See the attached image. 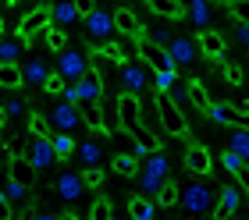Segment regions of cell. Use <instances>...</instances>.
Listing matches in <instances>:
<instances>
[{"instance_id":"cell-1","label":"cell","mask_w":249,"mask_h":220,"mask_svg":"<svg viewBox=\"0 0 249 220\" xmlns=\"http://www.w3.org/2000/svg\"><path fill=\"white\" fill-rule=\"evenodd\" d=\"M167 170H171L167 156L160 153V149H153V153L139 164V188H142L146 195H157V188H160L164 178H167Z\"/></svg>"},{"instance_id":"cell-2","label":"cell","mask_w":249,"mask_h":220,"mask_svg":"<svg viewBox=\"0 0 249 220\" xmlns=\"http://www.w3.org/2000/svg\"><path fill=\"white\" fill-rule=\"evenodd\" d=\"M47 121H50V128H53V132H68V135H75V132H82V128H86L82 114H78V103H71V100L53 103L50 114H47Z\"/></svg>"},{"instance_id":"cell-3","label":"cell","mask_w":249,"mask_h":220,"mask_svg":"<svg viewBox=\"0 0 249 220\" xmlns=\"http://www.w3.org/2000/svg\"><path fill=\"white\" fill-rule=\"evenodd\" d=\"M182 210L185 213H210L213 210V192H210V185L207 181H192L182 188Z\"/></svg>"},{"instance_id":"cell-4","label":"cell","mask_w":249,"mask_h":220,"mask_svg":"<svg viewBox=\"0 0 249 220\" xmlns=\"http://www.w3.org/2000/svg\"><path fill=\"white\" fill-rule=\"evenodd\" d=\"M157 118H160L164 132L167 135H185V118H182V107L167 96V92H157Z\"/></svg>"},{"instance_id":"cell-5","label":"cell","mask_w":249,"mask_h":220,"mask_svg":"<svg viewBox=\"0 0 249 220\" xmlns=\"http://www.w3.org/2000/svg\"><path fill=\"white\" fill-rule=\"evenodd\" d=\"M150 89V64H135V61H121V92H146Z\"/></svg>"},{"instance_id":"cell-6","label":"cell","mask_w":249,"mask_h":220,"mask_svg":"<svg viewBox=\"0 0 249 220\" xmlns=\"http://www.w3.org/2000/svg\"><path fill=\"white\" fill-rule=\"evenodd\" d=\"M82 21H86V32H89V36H93L96 43H107V39L118 32V25H114V15H107V11H100V7L86 11V15H82Z\"/></svg>"},{"instance_id":"cell-7","label":"cell","mask_w":249,"mask_h":220,"mask_svg":"<svg viewBox=\"0 0 249 220\" xmlns=\"http://www.w3.org/2000/svg\"><path fill=\"white\" fill-rule=\"evenodd\" d=\"M57 71L68 78V82H78V78L89 71V61L78 50H68V46H64V50L57 53Z\"/></svg>"},{"instance_id":"cell-8","label":"cell","mask_w":249,"mask_h":220,"mask_svg":"<svg viewBox=\"0 0 249 220\" xmlns=\"http://www.w3.org/2000/svg\"><path fill=\"white\" fill-rule=\"evenodd\" d=\"M139 57L153 68V71H178L175 61H171V53H167L164 46H153L150 39H142V43H139Z\"/></svg>"},{"instance_id":"cell-9","label":"cell","mask_w":249,"mask_h":220,"mask_svg":"<svg viewBox=\"0 0 249 220\" xmlns=\"http://www.w3.org/2000/svg\"><path fill=\"white\" fill-rule=\"evenodd\" d=\"M29 160H32V164H36L39 170H47V167L57 164V153H53L50 135H36V138L29 142Z\"/></svg>"},{"instance_id":"cell-10","label":"cell","mask_w":249,"mask_h":220,"mask_svg":"<svg viewBox=\"0 0 249 220\" xmlns=\"http://www.w3.org/2000/svg\"><path fill=\"white\" fill-rule=\"evenodd\" d=\"M196 46H199V43H192V39H185V36H175L171 46H167V53H171L175 68H189V64H196V57H199Z\"/></svg>"},{"instance_id":"cell-11","label":"cell","mask_w":249,"mask_h":220,"mask_svg":"<svg viewBox=\"0 0 249 220\" xmlns=\"http://www.w3.org/2000/svg\"><path fill=\"white\" fill-rule=\"evenodd\" d=\"M78 114H82V121H86L89 132L107 135V124H104V103H100V100H78Z\"/></svg>"},{"instance_id":"cell-12","label":"cell","mask_w":249,"mask_h":220,"mask_svg":"<svg viewBox=\"0 0 249 220\" xmlns=\"http://www.w3.org/2000/svg\"><path fill=\"white\" fill-rule=\"evenodd\" d=\"M47 25H50V7H36V11H29V15L21 18V25H18V36L32 39L36 32H43Z\"/></svg>"},{"instance_id":"cell-13","label":"cell","mask_w":249,"mask_h":220,"mask_svg":"<svg viewBox=\"0 0 249 220\" xmlns=\"http://www.w3.org/2000/svg\"><path fill=\"white\" fill-rule=\"evenodd\" d=\"M82 192H86V181H82V174H68V170H64V174L57 178V195H61L64 203H75Z\"/></svg>"},{"instance_id":"cell-14","label":"cell","mask_w":249,"mask_h":220,"mask_svg":"<svg viewBox=\"0 0 249 220\" xmlns=\"http://www.w3.org/2000/svg\"><path fill=\"white\" fill-rule=\"evenodd\" d=\"M36 174H39V167L32 164L29 156L18 153L15 160H11V178H15V181H21V185H29V188H32V185H36Z\"/></svg>"},{"instance_id":"cell-15","label":"cell","mask_w":249,"mask_h":220,"mask_svg":"<svg viewBox=\"0 0 249 220\" xmlns=\"http://www.w3.org/2000/svg\"><path fill=\"white\" fill-rule=\"evenodd\" d=\"M82 18V11H78L75 0H57V4L50 7V21L53 25H71V21Z\"/></svg>"},{"instance_id":"cell-16","label":"cell","mask_w":249,"mask_h":220,"mask_svg":"<svg viewBox=\"0 0 249 220\" xmlns=\"http://www.w3.org/2000/svg\"><path fill=\"white\" fill-rule=\"evenodd\" d=\"M185 167L192 170V174H210V170H213V164H210V153H207V149H203V146H189V153H185Z\"/></svg>"},{"instance_id":"cell-17","label":"cell","mask_w":249,"mask_h":220,"mask_svg":"<svg viewBox=\"0 0 249 220\" xmlns=\"http://www.w3.org/2000/svg\"><path fill=\"white\" fill-rule=\"evenodd\" d=\"M47 75H50V68L39 61V57H32V61H25L21 64V78H25L29 85H39L43 89V82H47Z\"/></svg>"},{"instance_id":"cell-18","label":"cell","mask_w":249,"mask_h":220,"mask_svg":"<svg viewBox=\"0 0 249 220\" xmlns=\"http://www.w3.org/2000/svg\"><path fill=\"white\" fill-rule=\"evenodd\" d=\"M21 50H25V36H11V39H0V64H18Z\"/></svg>"},{"instance_id":"cell-19","label":"cell","mask_w":249,"mask_h":220,"mask_svg":"<svg viewBox=\"0 0 249 220\" xmlns=\"http://www.w3.org/2000/svg\"><path fill=\"white\" fill-rule=\"evenodd\" d=\"M199 50L207 53V57H213V61H217V57L224 53V39H221L213 29H199Z\"/></svg>"},{"instance_id":"cell-20","label":"cell","mask_w":249,"mask_h":220,"mask_svg":"<svg viewBox=\"0 0 249 220\" xmlns=\"http://www.w3.org/2000/svg\"><path fill=\"white\" fill-rule=\"evenodd\" d=\"M114 25H118V32H124V36H139V32H142L139 18H135L128 7H118L114 11Z\"/></svg>"},{"instance_id":"cell-21","label":"cell","mask_w":249,"mask_h":220,"mask_svg":"<svg viewBox=\"0 0 249 220\" xmlns=\"http://www.w3.org/2000/svg\"><path fill=\"white\" fill-rule=\"evenodd\" d=\"M239 210V188L228 185V188H221V206H213V217H231Z\"/></svg>"},{"instance_id":"cell-22","label":"cell","mask_w":249,"mask_h":220,"mask_svg":"<svg viewBox=\"0 0 249 220\" xmlns=\"http://www.w3.org/2000/svg\"><path fill=\"white\" fill-rule=\"evenodd\" d=\"M189 21L196 29H210V4L207 0H192L189 4Z\"/></svg>"},{"instance_id":"cell-23","label":"cell","mask_w":249,"mask_h":220,"mask_svg":"<svg viewBox=\"0 0 249 220\" xmlns=\"http://www.w3.org/2000/svg\"><path fill=\"white\" fill-rule=\"evenodd\" d=\"M178 199H182V188H178V185H175L171 178H164V185L157 188V203L171 210V206H178Z\"/></svg>"},{"instance_id":"cell-24","label":"cell","mask_w":249,"mask_h":220,"mask_svg":"<svg viewBox=\"0 0 249 220\" xmlns=\"http://www.w3.org/2000/svg\"><path fill=\"white\" fill-rule=\"evenodd\" d=\"M75 153H78V160H82L86 167H96L100 156H104V153H100V146H96V138H86L82 146H75Z\"/></svg>"},{"instance_id":"cell-25","label":"cell","mask_w":249,"mask_h":220,"mask_svg":"<svg viewBox=\"0 0 249 220\" xmlns=\"http://www.w3.org/2000/svg\"><path fill=\"white\" fill-rule=\"evenodd\" d=\"M0 85H4V89L25 85V78H21V68H18V64H0Z\"/></svg>"},{"instance_id":"cell-26","label":"cell","mask_w":249,"mask_h":220,"mask_svg":"<svg viewBox=\"0 0 249 220\" xmlns=\"http://www.w3.org/2000/svg\"><path fill=\"white\" fill-rule=\"evenodd\" d=\"M228 149H235L242 160H249V128H242V124H235V132H231V142Z\"/></svg>"},{"instance_id":"cell-27","label":"cell","mask_w":249,"mask_h":220,"mask_svg":"<svg viewBox=\"0 0 249 220\" xmlns=\"http://www.w3.org/2000/svg\"><path fill=\"white\" fill-rule=\"evenodd\" d=\"M50 142H53V153H57V160H68L75 153V138L68 135V132H57V135H50Z\"/></svg>"},{"instance_id":"cell-28","label":"cell","mask_w":249,"mask_h":220,"mask_svg":"<svg viewBox=\"0 0 249 220\" xmlns=\"http://www.w3.org/2000/svg\"><path fill=\"white\" fill-rule=\"evenodd\" d=\"M4 195H7V203H11V206H18V203H21V199H25V195H29V185H21V181H15V178L7 174Z\"/></svg>"},{"instance_id":"cell-29","label":"cell","mask_w":249,"mask_h":220,"mask_svg":"<svg viewBox=\"0 0 249 220\" xmlns=\"http://www.w3.org/2000/svg\"><path fill=\"white\" fill-rule=\"evenodd\" d=\"M128 213H132L135 220H150V217H153V203L146 199V195H135V199L128 203Z\"/></svg>"},{"instance_id":"cell-30","label":"cell","mask_w":249,"mask_h":220,"mask_svg":"<svg viewBox=\"0 0 249 220\" xmlns=\"http://www.w3.org/2000/svg\"><path fill=\"white\" fill-rule=\"evenodd\" d=\"M110 167H114L118 174H124V178H128V174H139V160H135V156H128V153H118Z\"/></svg>"},{"instance_id":"cell-31","label":"cell","mask_w":249,"mask_h":220,"mask_svg":"<svg viewBox=\"0 0 249 220\" xmlns=\"http://www.w3.org/2000/svg\"><path fill=\"white\" fill-rule=\"evenodd\" d=\"M150 7L160 18H178V15H182V4H178V0H150Z\"/></svg>"},{"instance_id":"cell-32","label":"cell","mask_w":249,"mask_h":220,"mask_svg":"<svg viewBox=\"0 0 249 220\" xmlns=\"http://www.w3.org/2000/svg\"><path fill=\"white\" fill-rule=\"evenodd\" d=\"M189 100H192V103H196V107H199L203 114H207V110H210V100H207V89H203L199 82H192V85H189Z\"/></svg>"},{"instance_id":"cell-33","label":"cell","mask_w":249,"mask_h":220,"mask_svg":"<svg viewBox=\"0 0 249 220\" xmlns=\"http://www.w3.org/2000/svg\"><path fill=\"white\" fill-rule=\"evenodd\" d=\"M29 132H32V135H50V121L43 118L39 110H32V114H29Z\"/></svg>"},{"instance_id":"cell-34","label":"cell","mask_w":249,"mask_h":220,"mask_svg":"<svg viewBox=\"0 0 249 220\" xmlns=\"http://www.w3.org/2000/svg\"><path fill=\"white\" fill-rule=\"evenodd\" d=\"M153 85H157V92H171L175 89V71H153Z\"/></svg>"},{"instance_id":"cell-35","label":"cell","mask_w":249,"mask_h":220,"mask_svg":"<svg viewBox=\"0 0 249 220\" xmlns=\"http://www.w3.org/2000/svg\"><path fill=\"white\" fill-rule=\"evenodd\" d=\"M221 164H224V170H228V174H235V170H239L246 160L235 153V149H224V153H221Z\"/></svg>"},{"instance_id":"cell-36","label":"cell","mask_w":249,"mask_h":220,"mask_svg":"<svg viewBox=\"0 0 249 220\" xmlns=\"http://www.w3.org/2000/svg\"><path fill=\"white\" fill-rule=\"evenodd\" d=\"M47 46H50L53 53H61L64 46H68V39H64V32H61V29H50V25H47Z\"/></svg>"},{"instance_id":"cell-37","label":"cell","mask_w":249,"mask_h":220,"mask_svg":"<svg viewBox=\"0 0 249 220\" xmlns=\"http://www.w3.org/2000/svg\"><path fill=\"white\" fill-rule=\"evenodd\" d=\"M82 181H86V188H100V185H104V170H100V164L96 167H86L82 170Z\"/></svg>"},{"instance_id":"cell-38","label":"cell","mask_w":249,"mask_h":220,"mask_svg":"<svg viewBox=\"0 0 249 220\" xmlns=\"http://www.w3.org/2000/svg\"><path fill=\"white\" fill-rule=\"evenodd\" d=\"M64 85H68V78H64L61 71H50L47 82H43V89H47V92H64Z\"/></svg>"},{"instance_id":"cell-39","label":"cell","mask_w":249,"mask_h":220,"mask_svg":"<svg viewBox=\"0 0 249 220\" xmlns=\"http://www.w3.org/2000/svg\"><path fill=\"white\" fill-rule=\"evenodd\" d=\"M146 39H150L153 46H164V50H167V46H171V32H167V29H150V36H146Z\"/></svg>"},{"instance_id":"cell-40","label":"cell","mask_w":249,"mask_h":220,"mask_svg":"<svg viewBox=\"0 0 249 220\" xmlns=\"http://www.w3.org/2000/svg\"><path fill=\"white\" fill-rule=\"evenodd\" d=\"M89 217H93V220H107V217H110V203H107V199H96L93 210H89Z\"/></svg>"},{"instance_id":"cell-41","label":"cell","mask_w":249,"mask_h":220,"mask_svg":"<svg viewBox=\"0 0 249 220\" xmlns=\"http://www.w3.org/2000/svg\"><path fill=\"white\" fill-rule=\"evenodd\" d=\"M224 78H228L231 85H242V78H246V75H242V68H239V64H224Z\"/></svg>"},{"instance_id":"cell-42","label":"cell","mask_w":249,"mask_h":220,"mask_svg":"<svg viewBox=\"0 0 249 220\" xmlns=\"http://www.w3.org/2000/svg\"><path fill=\"white\" fill-rule=\"evenodd\" d=\"M231 15L239 18V21H249V0H235V4H231Z\"/></svg>"},{"instance_id":"cell-43","label":"cell","mask_w":249,"mask_h":220,"mask_svg":"<svg viewBox=\"0 0 249 220\" xmlns=\"http://www.w3.org/2000/svg\"><path fill=\"white\" fill-rule=\"evenodd\" d=\"M235 39L242 46H249V21H235Z\"/></svg>"},{"instance_id":"cell-44","label":"cell","mask_w":249,"mask_h":220,"mask_svg":"<svg viewBox=\"0 0 249 220\" xmlns=\"http://www.w3.org/2000/svg\"><path fill=\"white\" fill-rule=\"evenodd\" d=\"M4 110H7V118H21V114H25V103L11 100V103H4Z\"/></svg>"},{"instance_id":"cell-45","label":"cell","mask_w":249,"mask_h":220,"mask_svg":"<svg viewBox=\"0 0 249 220\" xmlns=\"http://www.w3.org/2000/svg\"><path fill=\"white\" fill-rule=\"evenodd\" d=\"M235 178H239V185H242V192L249 195V167H246V164H242L239 170H235Z\"/></svg>"},{"instance_id":"cell-46","label":"cell","mask_w":249,"mask_h":220,"mask_svg":"<svg viewBox=\"0 0 249 220\" xmlns=\"http://www.w3.org/2000/svg\"><path fill=\"white\" fill-rule=\"evenodd\" d=\"M11 210H15V206L7 203V195H4V192H0V220H7V217H11Z\"/></svg>"},{"instance_id":"cell-47","label":"cell","mask_w":249,"mask_h":220,"mask_svg":"<svg viewBox=\"0 0 249 220\" xmlns=\"http://www.w3.org/2000/svg\"><path fill=\"white\" fill-rule=\"evenodd\" d=\"M75 4H78V11H82V15H86V11H93V0H75Z\"/></svg>"},{"instance_id":"cell-48","label":"cell","mask_w":249,"mask_h":220,"mask_svg":"<svg viewBox=\"0 0 249 220\" xmlns=\"http://www.w3.org/2000/svg\"><path fill=\"white\" fill-rule=\"evenodd\" d=\"M7 124V110H4V103H0V128Z\"/></svg>"},{"instance_id":"cell-49","label":"cell","mask_w":249,"mask_h":220,"mask_svg":"<svg viewBox=\"0 0 249 220\" xmlns=\"http://www.w3.org/2000/svg\"><path fill=\"white\" fill-rule=\"evenodd\" d=\"M0 36H4V18H0Z\"/></svg>"},{"instance_id":"cell-50","label":"cell","mask_w":249,"mask_h":220,"mask_svg":"<svg viewBox=\"0 0 249 220\" xmlns=\"http://www.w3.org/2000/svg\"><path fill=\"white\" fill-rule=\"evenodd\" d=\"M7 4H18V0H7Z\"/></svg>"}]
</instances>
